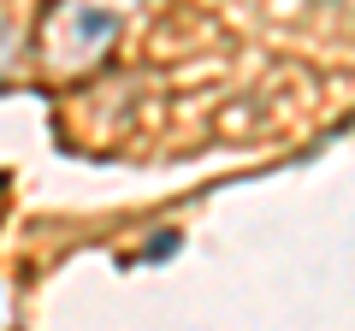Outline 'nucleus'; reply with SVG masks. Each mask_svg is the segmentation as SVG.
Segmentation results:
<instances>
[{"mask_svg":"<svg viewBox=\"0 0 355 331\" xmlns=\"http://www.w3.org/2000/svg\"><path fill=\"white\" fill-rule=\"evenodd\" d=\"M130 12L137 0H53V12L42 18V60L53 71H89L125 36Z\"/></svg>","mask_w":355,"mask_h":331,"instance_id":"1","label":"nucleus"},{"mask_svg":"<svg viewBox=\"0 0 355 331\" xmlns=\"http://www.w3.org/2000/svg\"><path fill=\"white\" fill-rule=\"evenodd\" d=\"M343 6H355V0H343Z\"/></svg>","mask_w":355,"mask_h":331,"instance_id":"4","label":"nucleus"},{"mask_svg":"<svg viewBox=\"0 0 355 331\" xmlns=\"http://www.w3.org/2000/svg\"><path fill=\"white\" fill-rule=\"evenodd\" d=\"M12 60H18V30H12V18H0V83L12 77Z\"/></svg>","mask_w":355,"mask_h":331,"instance_id":"2","label":"nucleus"},{"mask_svg":"<svg viewBox=\"0 0 355 331\" xmlns=\"http://www.w3.org/2000/svg\"><path fill=\"white\" fill-rule=\"evenodd\" d=\"M172 249H178V237H172V231H160V242H154V249H148V260H166V255H172Z\"/></svg>","mask_w":355,"mask_h":331,"instance_id":"3","label":"nucleus"}]
</instances>
